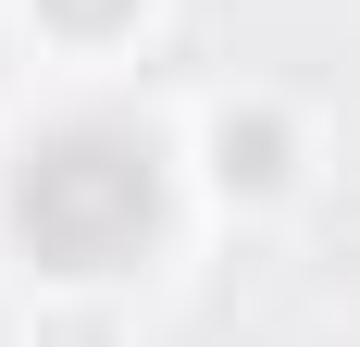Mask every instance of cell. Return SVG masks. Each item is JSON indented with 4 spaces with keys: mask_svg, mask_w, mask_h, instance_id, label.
Listing matches in <instances>:
<instances>
[{
    "mask_svg": "<svg viewBox=\"0 0 360 347\" xmlns=\"http://www.w3.org/2000/svg\"><path fill=\"white\" fill-rule=\"evenodd\" d=\"M274 149H286L274 124H224V174H249V186H274V174H286Z\"/></svg>",
    "mask_w": 360,
    "mask_h": 347,
    "instance_id": "cell-2",
    "label": "cell"
},
{
    "mask_svg": "<svg viewBox=\"0 0 360 347\" xmlns=\"http://www.w3.org/2000/svg\"><path fill=\"white\" fill-rule=\"evenodd\" d=\"M137 0H50V25H75V37H100V25H124Z\"/></svg>",
    "mask_w": 360,
    "mask_h": 347,
    "instance_id": "cell-3",
    "label": "cell"
},
{
    "mask_svg": "<svg viewBox=\"0 0 360 347\" xmlns=\"http://www.w3.org/2000/svg\"><path fill=\"white\" fill-rule=\"evenodd\" d=\"M13 236L37 273H124L162 236V149L124 124H63L13 174Z\"/></svg>",
    "mask_w": 360,
    "mask_h": 347,
    "instance_id": "cell-1",
    "label": "cell"
}]
</instances>
